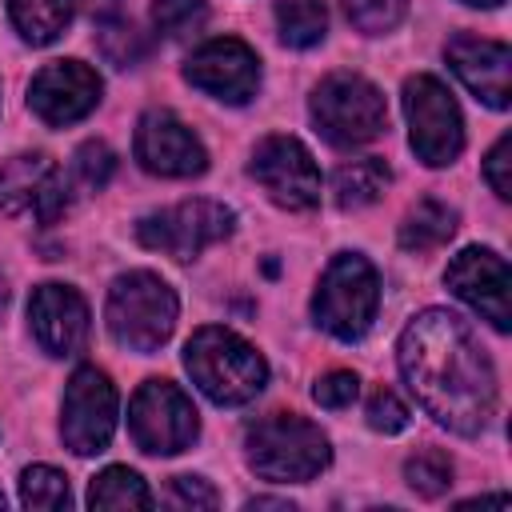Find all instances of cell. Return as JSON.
Segmentation results:
<instances>
[{
  "label": "cell",
  "instance_id": "6da1fadb",
  "mask_svg": "<svg viewBox=\"0 0 512 512\" xmlns=\"http://www.w3.org/2000/svg\"><path fill=\"white\" fill-rule=\"evenodd\" d=\"M416 400L452 432L476 436L496 408V368L468 320L448 308L420 312L396 348Z\"/></svg>",
  "mask_w": 512,
  "mask_h": 512
},
{
  "label": "cell",
  "instance_id": "7a4b0ae2",
  "mask_svg": "<svg viewBox=\"0 0 512 512\" xmlns=\"http://www.w3.org/2000/svg\"><path fill=\"white\" fill-rule=\"evenodd\" d=\"M184 368L212 404H248L264 392L268 380L264 356L220 324L192 332V340L184 344Z\"/></svg>",
  "mask_w": 512,
  "mask_h": 512
},
{
  "label": "cell",
  "instance_id": "3957f363",
  "mask_svg": "<svg viewBox=\"0 0 512 512\" xmlns=\"http://www.w3.org/2000/svg\"><path fill=\"white\" fill-rule=\"evenodd\" d=\"M328 460V436L296 412H276L248 428V464L272 484H304L320 476Z\"/></svg>",
  "mask_w": 512,
  "mask_h": 512
},
{
  "label": "cell",
  "instance_id": "277c9868",
  "mask_svg": "<svg viewBox=\"0 0 512 512\" xmlns=\"http://www.w3.org/2000/svg\"><path fill=\"white\" fill-rule=\"evenodd\" d=\"M176 292L156 272H124L108 288V332L120 348L156 352L176 328Z\"/></svg>",
  "mask_w": 512,
  "mask_h": 512
},
{
  "label": "cell",
  "instance_id": "5b68a950",
  "mask_svg": "<svg viewBox=\"0 0 512 512\" xmlns=\"http://www.w3.org/2000/svg\"><path fill=\"white\" fill-rule=\"evenodd\" d=\"M312 120L328 144L356 148L384 132L388 104L372 80H364L356 72H332L312 92Z\"/></svg>",
  "mask_w": 512,
  "mask_h": 512
},
{
  "label": "cell",
  "instance_id": "8992f818",
  "mask_svg": "<svg viewBox=\"0 0 512 512\" xmlns=\"http://www.w3.org/2000/svg\"><path fill=\"white\" fill-rule=\"evenodd\" d=\"M380 308V280L376 268L356 256V252H340L324 276L320 288L312 296V316L324 332H332L336 340H360Z\"/></svg>",
  "mask_w": 512,
  "mask_h": 512
},
{
  "label": "cell",
  "instance_id": "52a82bcc",
  "mask_svg": "<svg viewBox=\"0 0 512 512\" xmlns=\"http://www.w3.org/2000/svg\"><path fill=\"white\" fill-rule=\"evenodd\" d=\"M404 116H408V140H412V152L440 168V164H452L464 148V120H460V108L452 100V92L420 72V76H408L404 80Z\"/></svg>",
  "mask_w": 512,
  "mask_h": 512
},
{
  "label": "cell",
  "instance_id": "ba28073f",
  "mask_svg": "<svg viewBox=\"0 0 512 512\" xmlns=\"http://www.w3.org/2000/svg\"><path fill=\"white\" fill-rule=\"evenodd\" d=\"M128 432L140 452L176 456L196 440L200 420L192 400L172 380H144L128 404Z\"/></svg>",
  "mask_w": 512,
  "mask_h": 512
},
{
  "label": "cell",
  "instance_id": "9c48e42d",
  "mask_svg": "<svg viewBox=\"0 0 512 512\" xmlns=\"http://www.w3.org/2000/svg\"><path fill=\"white\" fill-rule=\"evenodd\" d=\"M236 224V212L216 200H180L164 212H152L136 224V240L172 260H192L208 244L224 240Z\"/></svg>",
  "mask_w": 512,
  "mask_h": 512
},
{
  "label": "cell",
  "instance_id": "30bf717a",
  "mask_svg": "<svg viewBox=\"0 0 512 512\" xmlns=\"http://www.w3.org/2000/svg\"><path fill=\"white\" fill-rule=\"evenodd\" d=\"M248 172L280 208L308 212V208L320 204V168L296 136L260 140L252 160H248Z\"/></svg>",
  "mask_w": 512,
  "mask_h": 512
},
{
  "label": "cell",
  "instance_id": "8fae6325",
  "mask_svg": "<svg viewBox=\"0 0 512 512\" xmlns=\"http://www.w3.org/2000/svg\"><path fill=\"white\" fill-rule=\"evenodd\" d=\"M116 428V388L100 368H80L64 388L60 436L76 456H96L108 448Z\"/></svg>",
  "mask_w": 512,
  "mask_h": 512
},
{
  "label": "cell",
  "instance_id": "7c38bea8",
  "mask_svg": "<svg viewBox=\"0 0 512 512\" xmlns=\"http://www.w3.org/2000/svg\"><path fill=\"white\" fill-rule=\"evenodd\" d=\"M96 104H100V76L84 60H52L28 84V108L48 128L76 124Z\"/></svg>",
  "mask_w": 512,
  "mask_h": 512
},
{
  "label": "cell",
  "instance_id": "4fadbf2b",
  "mask_svg": "<svg viewBox=\"0 0 512 512\" xmlns=\"http://www.w3.org/2000/svg\"><path fill=\"white\" fill-rule=\"evenodd\" d=\"M184 76H188V84H196L200 92H208V96H216L224 104H244V100L256 96L260 60H256V52L244 40L220 36V40L200 44L188 56Z\"/></svg>",
  "mask_w": 512,
  "mask_h": 512
},
{
  "label": "cell",
  "instance_id": "5bb4252c",
  "mask_svg": "<svg viewBox=\"0 0 512 512\" xmlns=\"http://www.w3.org/2000/svg\"><path fill=\"white\" fill-rule=\"evenodd\" d=\"M444 284L468 304L476 308L496 332L512 328V312H508V264L500 252L492 248H464L452 256Z\"/></svg>",
  "mask_w": 512,
  "mask_h": 512
},
{
  "label": "cell",
  "instance_id": "9a60e30c",
  "mask_svg": "<svg viewBox=\"0 0 512 512\" xmlns=\"http://www.w3.org/2000/svg\"><path fill=\"white\" fill-rule=\"evenodd\" d=\"M132 148H136V160L156 176H200L208 168L204 144L168 108H152L140 116Z\"/></svg>",
  "mask_w": 512,
  "mask_h": 512
},
{
  "label": "cell",
  "instance_id": "2e32d148",
  "mask_svg": "<svg viewBox=\"0 0 512 512\" xmlns=\"http://www.w3.org/2000/svg\"><path fill=\"white\" fill-rule=\"evenodd\" d=\"M68 204V188L60 168L40 156V152H24L12 156L0 168V212L20 216V212H36L40 224H52Z\"/></svg>",
  "mask_w": 512,
  "mask_h": 512
},
{
  "label": "cell",
  "instance_id": "e0dca14e",
  "mask_svg": "<svg viewBox=\"0 0 512 512\" xmlns=\"http://www.w3.org/2000/svg\"><path fill=\"white\" fill-rule=\"evenodd\" d=\"M28 320L48 356H76L88 340V304L68 284H40L28 296Z\"/></svg>",
  "mask_w": 512,
  "mask_h": 512
},
{
  "label": "cell",
  "instance_id": "ac0fdd59",
  "mask_svg": "<svg viewBox=\"0 0 512 512\" xmlns=\"http://www.w3.org/2000/svg\"><path fill=\"white\" fill-rule=\"evenodd\" d=\"M452 72L464 80V88L484 100L488 108H508V96H512V76H508V64H512V52L504 40H484V36H472V32H460L448 40L444 48Z\"/></svg>",
  "mask_w": 512,
  "mask_h": 512
},
{
  "label": "cell",
  "instance_id": "d6986e66",
  "mask_svg": "<svg viewBox=\"0 0 512 512\" xmlns=\"http://www.w3.org/2000/svg\"><path fill=\"white\" fill-rule=\"evenodd\" d=\"M452 232H456V208H448V204L436 200V196H424V200L404 216V224H400V248L424 256V252L448 244Z\"/></svg>",
  "mask_w": 512,
  "mask_h": 512
},
{
  "label": "cell",
  "instance_id": "ffe728a7",
  "mask_svg": "<svg viewBox=\"0 0 512 512\" xmlns=\"http://www.w3.org/2000/svg\"><path fill=\"white\" fill-rule=\"evenodd\" d=\"M76 0H8V16L28 44H52L72 24Z\"/></svg>",
  "mask_w": 512,
  "mask_h": 512
},
{
  "label": "cell",
  "instance_id": "44dd1931",
  "mask_svg": "<svg viewBox=\"0 0 512 512\" xmlns=\"http://www.w3.org/2000/svg\"><path fill=\"white\" fill-rule=\"evenodd\" d=\"M392 172L380 156H364V160H348L336 168L332 176V192H336V204L340 208H364L372 200H380V192L388 188Z\"/></svg>",
  "mask_w": 512,
  "mask_h": 512
},
{
  "label": "cell",
  "instance_id": "7402d4cb",
  "mask_svg": "<svg viewBox=\"0 0 512 512\" xmlns=\"http://www.w3.org/2000/svg\"><path fill=\"white\" fill-rule=\"evenodd\" d=\"M276 24L284 44L312 48L328 32V8L324 0H276Z\"/></svg>",
  "mask_w": 512,
  "mask_h": 512
},
{
  "label": "cell",
  "instance_id": "603a6c76",
  "mask_svg": "<svg viewBox=\"0 0 512 512\" xmlns=\"http://www.w3.org/2000/svg\"><path fill=\"white\" fill-rule=\"evenodd\" d=\"M88 504L92 508H148L152 492L132 468H104L88 484Z\"/></svg>",
  "mask_w": 512,
  "mask_h": 512
},
{
  "label": "cell",
  "instance_id": "cb8c5ba5",
  "mask_svg": "<svg viewBox=\"0 0 512 512\" xmlns=\"http://www.w3.org/2000/svg\"><path fill=\"white\" fill-rule=\"evenodd\" d=\"M20 504L24 508H68L72 492H68V476L48 468V464H32L20 476Z\"/></svg>",
  "mask_w": 512,
  "mask_h": 512
},
{
  "label": "cell",
  "instance_id": "d4e9b609",
  "mask_svg": "<svg viewBox=\"0 0 512 512\" xmlns=\"http://www.w3.org/2000/svg\"><path fill=\"white\" fill-rule=\"evenodd\" d=\"M204 20H208V4L204 0H156L152 4V24L168 40L192 36Z\"/></svg>",
  "mask_w": 512,
  "mask_h": 512
},
{
  "label": "cell",
  "instance_id": "484cf974",
  "mask_svg": "<svg viewBox=\"0 0 512 512\" xmlns=\"http://www.w3.org/2000/svg\"><path fill=\"white\" fill-rule=\"evenodd\" d=\"M404 476H408V484L420 492V496H444L448 488H452V464H448V456L444 452H436V448H428V452H416L408 464H404Z\"/></svg>",
  "mask_w": 512,
  "mask_h": 512
},
{
  "label": "cell",
  "instance_id": "4316f807",
  "mask_svg": "<svg viewBox=\"0 0 512 512\" xmlns=\"http://www.w3.org/2000/svg\"><path fill=\"white\" fill-rule=\"evenodd\" d=\"M96 40H100V52L116 64V68H132L140 56H144V36L128 24V20H120V16H112V20H100V32H96Z\"/></svg>",
  "mask_w": 512,
  "mask_h": 512
},
{
  "label": "cell",
  "instance_id": "83f0119b",
  "mask_svg": "<svg viewBox=\"0 0 512 512\" xmlns=\"http://www.w3.org/2000/svg\"><path fill=\"white\" fill-rule=\"evenodd\" d=\"M344 16L352 20L356 32L380 36L404 20V0H344Z\"/></svg>",
  "mask_w": 512,
  "mask_h": 512
},
{
  "label": "cell",
  "instance_id": "f1b7e54d",
  "mask_svg": "<svg viewBox=\"0 0 512 512\" xmlns=\"http://www.w3.org/2000/svg\"><path fill=\"white\" fill-rule=\"evenodd\" d=\"M112 172H116V156H112L108 144L88 140V144L76 148V176H80L84 188H104L112 180Z\"/></svg>",
  "mask_w": 512,
  "mask_h": 512
},
{
  "label": "cell",
  "instance_id": "f546056e",
  "mask_svg": "<svg viewBox=\"0 0 512 512\" xmlns=\"http://www.w3.org/2000/svg\"><path fill=\"white\" fill-rule=\"evenodd\" d=\"M368 424L376 428V432H404L408 428V408H404V400L392 392V388H376L372 392V400H368Z\"/></svg>",
  "mask_w": 512,
  "mask_h": 512
},
{
  "label": "cell",
  "instance_id": "4dcf8cb0",
  "mask_svg": "<svg viewBox=\"0 0 512 512\" xmlns=\"http://www.w3.org/2000/svg\"><path fill=\"white\" fill-rule=\"evenodd\" d=\"M356 392H360L356 372H328V376H320L316 388H312V396H316L320 408H348V404L356 400Z\"/></svg>",
  "mask_w": 512,
  "mask_h": 512
},
{
  "label": "cell",
  "instance_id": "1f68e13d",
  "mask_svg": "<svg viewBox=\"0 0 512 512\" xmlns=\"http://www.w3.org/2000/svg\"><path fill=\"white\" fill-rule=\"evenodd\" d=\"M168 504H172V508H216L220 496H216L200 476H172Z\"/></svg>",
  "mask_w": 512,
  "mask_h": 512
},
{
  "label": "cell",
  "instance_id": "d6a6232c",
  "mask_svg": "<svg viewBox=\"0 0 512 512\" xmlns=\"http://www.w3.org/2000/svg\"><path fill=\"white\" fill-rule=\"evenodd\" d=\"M508 152H512V136H500L496 144H492V152H488V160H484V180L492 184V192L500 196V200H508L512 196V180H508Z\"/></svg>",
  "mask_w": 512,
  "mask_h": 512
},
{
  "label": "cell",
  "instance_id": "836d02e7",
  "mask_svg": "<svg viewBox=\"0 0 512 512\" xmlns=\"http://www.w3.org/2000/svg\"><path fill=\"white\" fill-rule=\"evenodd\" d=\"M248 508H284V512H288L292 504H288V500H272V496H252Z\"/></svg>",
  "mask_w": 512,
  "mask_h": 512
},
{
  "label": "cell",
  "instance_id": "e575fe53",
  "mask_svg": "<svg viewBox=\"0 0 512 512\" xmlns=\"http://www.w3.org/2000/svg\"><path fill=\"white\" fill-rule=\"evenodd\" d=\"M464 4H472V8H500L504 0H464Z\"/></svg>",
  "mask_w": 512,
  "mask_h": 512
},
{
  "label": "cell",
  "instance_id": "d590c367",
  "mask_svg": "<svg viewBox=\"0 0 512 512\" xmlns=\"http://www.w3.org/2000/svg\"><path fill=\"white\" fill-rule=\"evenodd\" d=\"M0 508H4V492H0Z\"/></svg>",
  "mask_w": 512,
  "mask_h": 512
}]
</instances>
